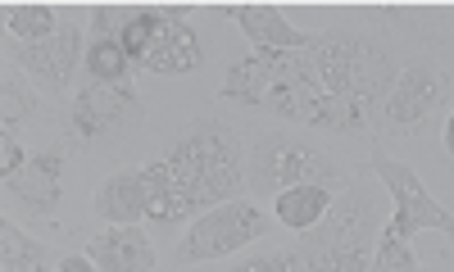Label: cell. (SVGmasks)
Returning <instances> with one entry per match:
<instances>
[{
	"instance_id": "8",
	"label": "cell",
	"mask_w": 454,
	"mask_h": 272,
	"mask_svg": "<svg viewBox=\"0 0 454 272\" xmlns=\"http://www.w3.org/2000/svg\"><path fill=\"white\" fill-rule=\"evenodd\" d=\"M87 32L78 23H59L55 36H46V42H32V46H19L14 42V59L23 73L36 77V87H42L46 96H64L73 87V73L82 68L87 59Z\"/></svg>"
},
{
	"instance_id": "11",
	"label": "cell",
	"mask_w": 454,
	"mask_h": 272,
	"mask_svg": "<svg viewBox=\"0 0 454 272\" xmlns=\"http://www.w3.org/2000/svg\"><path fill=\"white\" fill-rule=\"evenodd\" d=\"M87 259L100 272H155V245L141 227H109L87 241Z\"/></svg>"
},
{
	"instance_id": "2",
	"label": "cell",
	"mask_w": 454,
	"mask_h": 272,
	"mask_svg": "<svg viewBox=\"0 0 454 272\" xmlns=\"http://www.w3.org/2000/svg\"><path fill=\"white\" fill-rule=\"evenodd\" d=\"M145 222L155 227H182L196 222L200 214L241 200L246 190V145L232 123L205 119L186 123L173 145L164 150V159L145 164Z\"/></svg>"
},
{
	"instance_id": "5",
	"label": "cell",
	"mask_w": 454,
	"mask_h": 272,
	"mask_svg": "<svg viewBox=\"0 0 454 272\" xmlns=\"http://www.w3.org/2000/svg\"><path fill=\"white\" fill-rule=\"evenodd\" d=\"M372 177L382 182V190H387V200H391V222H387V231H395V237H404V241H413L419 231H445V237H454V214H445L441 209V200L427 190V182L413 173L409 164H400V159H391V154H382V150H372Z\"/></svg>"
},
{
	"instance_id": "4",
	"label": "cell",
	"mask_w": 454,
	"mask_h": 272,
	"mask_svg": "<svg viewBox=\"0 0 454 272\" xmlns=\"http://www.w3.org/2000/svg\"><path fill=\"white\" fill-rule=\"evenodd\" d=\"M269 214H263L254 200H227L209 214H200L186 237L177 241V263H209V259H227L246 250L250 241L269 237Z\"/></svg>"
},
{
	"instance_id": "20",
	"label": "cell",
	"mask_w": 454,
	"mask_h": 272,
	"mask_svg": "<svg viewBox=\"0 0 454 272\" xmlns=\"http://www.w3.org/2000/svg\"><path fill=\"white\" fill-rule=\"evenodd\" d=\"M160 10H132V19H128V27H123V51H128V59H132V68L145 59V51H150V42H155V27H160Z\"/></svg>"
},
{
	"instance_id": "16",
	"label": "cell",
	"mask_w": 454,
	"mask_h": 272,
	"mask_svg": "<svg viewBox=\"0 0 454 272\" xmlns=\"http://www.w3.org/2000/svg\"><path fill=\"white\" fill-rule=\"evenodd\" d=\"M0 14H5V27H10V36H14L19 46L46 42V36H55V32H59V23H55V10H51V5H5Z\"/></svg>"
},
{
	"instance_id": "19",
	"label": "cell",
	"mask_w": 454,
	"mask_h": 272,
	"mask_svg": "<svg viewBox=\"0 0 454 272\" xmlns=\"http://www.w3.org/2000/svg\"><path fill=\"white\" fill-rule=\"evenodd\" d=\"M368 272H419V254H413V245H409L404 237H395V231L382 227Z\"/></svg>"
},
{
	"instance_id": "3",
	"label": "cell",
	"mask_w": 454,
	"mask_h": 272,
	"mask_svg": "<svg viewBox=\"0 0 454 272\" xmlns=\"http://www.w3.org/2000/svg\"><path fill=\"white\" fill-rule=\"evenodd\" d=\"M332 186V190H346L350 177L340 168L332 154H323L314 141L295 136V132H282V128H263L250 150H246V190L254 200L263 196H282L291 186Z\"/></svg>"
},
{
	"instance_id": "7",
	"label": "cell",
	"mask_w": 454,
	"mask_h": 272,
	"mask_svg": "<svg viewBox=\"0 0 454 272\" xmlns=\"http://www.w3.org/2000/svg\"><path fill=\"white\" fill-rule=\"evenodd\" d=\"M141 119H145V105L132 87V77L128 82H91V77H82V87L68 100V136L73 141H96V136H109Z\"/></svg>"
},
{
	"instance_id": "17",
	"label": "cell",
	"mask_w": 454,
	"mask_h": 272,
	"mask_svg": "<svg viewBox=\"0 0 454 272\" xmlns=\"http://www.w3.org/2000/svg\"><path fill=\"white\" fill-rule=\"evenodd\" d=\"M82 77H91V82H128L132 59H128L123 42H91L87 59H82Z\"/></svg>"
},
{
	"instance_id": "25",
	"label": "cell",
	"mask_w": 454,
	"mask_h": 272,
	"mask_svg": "<svg viewBox=\"0 0 454 272\" xmlns=\"http://www.w3.org/2000/svg\"><path fill=\"white\" fill-rule=\"evenodd\" d=\"M441 141H445V154L454 159V109H450V119H445V132H441Z\"/></svg>"
},
{
	"instance_id": "13",
	"label": "cell",
	"mask_w": 454,
	"mask_h": 272,
	"mask_svg": "<svg viewBox=\"0 0 454 272\" xmlns=\"http://www.w3.org/2000/svg\"><path fill=\"white\" fill-rule=\"evenodd\" d=\"M91 209H96L109 227H141V218H145V177H141V168H128V173L105 177Z\"/></svg>"
},
{
	"instance_id": "23",
	"label": "cell",
	"mask_w": 454,
	"mask_h": 272,
	"mask_svg": "<svg viewBox=\"0 0 454 272\" xmlns=\"http://www.w3.org/2000/svg\"><path fill=\"white\" fill-rule=\"evenodd\" d=\"M232 272H291V259H286V250H263V254L237 259Z\"/></svg>"
},
{
	"instance_id": "15",
	"label": "cell",
	"mask_w": 454,
	"mask_h": 272,
	"mask_svg": "<svg viewBox=\"0 0 454 272\" xmlns=\"http://www.w3.org/2000/svg\"><path fill=\"white\" fill-rule=\"evenodd\" d=\"M0 263H5V272H55L51 250L32 241L14 218H0Z\"/></svg>"
},
{
	"instance_id": "18",
	"label": "cell",
	"mask_w": 454,
	"mask_h": 272,
	"mask_svg": "<svg viewBox=\"0 0 454 272\" xmlns=\"http://www.w3.org/2000/svg\"><path fill=\"white\" fill-rule=\"evenodd\" d=\"M32 113H36L32 87L19 77V68H5V77H0V123H5V132H14L19 123H27Z\"/></svg>"
},
{
	"instance_id": "1",
	"label": "cell",
	"mask_w": 454,
	"mask_h": 272,
	"mask_svg": "<svg viewBox=\"0 0 454 272\" xmlns=\"http://www.w3.org/2000/svg\"><path fill=\"white\" fill-rule=\"evenodd\" d=\"M400 64L391 42L359 27L318 32L305 51H282L259 113L327 132H377L387 91Z\"/></svg>"
},
{
	"instance_id": "24",
	"label": "cell",
	"mask_w": 454,
	"mask_h": 272,
	"mask_svg": "<svg viewBox=\"0 0 454 272\" xmlns=\"http://www.w3.org/2000/svg\"><path fill=\"white\" fill-rule=\"evenodd\" d=\"M59 272H100V268H96L87 254H64V259H59Z\"/></svg>"
},
{
	"instance_id": "10",
	"label": "cell",
	"mask_w": 454,
	"mask_h": 272,
	"mask_svg": "<svg viewBox=\"0 0 454 272\" xmlns=\"http://www.w3.org/2000/svg\"><path fill=\"white\" fill-rule=\"evenodd\" d=\"M59 173H64V154L42 150V154H32V164L19 177L0 182V186H5V200H19L27 214H55V205L64 200Z\"/></svg>"
},
{
	"instance_id": "14",
	"label": "cell",
	"mask_w": 454,
	"mask_h": 272,
	"mask_svg": "<svg viewBox=\"0 0 454 272\" xmlns=\"http://www.w3.org/2000/svg\"><path fill=\"white\" fill-rule=\"evenodd\" d=\"M332 200H336L332 186H318V182L291 186V190H282V196H273V218H278L286 231H300V237H305V231H314V227L327 218Z\"/></svg>"
},
{
	"instance_id": "22",
	"label": "cell",
	"mask_w": 454,
	"mask_h": 272,
	"mask_svg": "<svg viewBox=\"0 0 454 272\" xmlns=\"http://www.w3.org/2000/svg\"><path fill=\"white\" fill-rule=\"evenodd\" d=\"M27 164H32V154L19 145V136H14V132H0V182L19 177Z\"/></svg>"
},
{
	"instance_id": "27",
	"label": "cell",
	"mask_w": 454,
	"mask_h": 272,
	"mask_svg": "<svg viewBox=\"0 0 454 272\" xmlns=\"http://www.w3.org/2000/svg\"><path fill=\"white\" fill-rule=\"evenodd\" d=\"M419 272H423V268H419Z\"/></svg>"
},
{
	"instance_id": "6",
	"label": "cell",
	"mask_w": 454,
	"mask_h": 272,
	"mask_svg": "<svg viewBox=\"0 0 454 272\" xmlns=\"http://www.w3.org/2000/svg\"><path fill=\"white\" fill-rule=\"evenodd\" d=\"M445 96H450V73L436 59H419L400 68L395 87L382 100V113H377V132H391V136L413 132L445 105Z\"/></svg>"
},
{
	"instance_id": "12",
	"label": "cell",
	"mask_w": 454,
	"mask_h": 272,
	"mask_svg": "<svg viewBox=\"0 0 454 272\" xmlns=\"http://www.w3.org/2000/svg\"><path fill=\"white\" fill-rule=\"evenodd\" d=\"M227 19H237V27L250 36L254 51H305L314 42L309 32L291 27L286 14L273 5H237V10H227Z\"/></svg>"
},
{
	"instance_id": "9",
	"label": "cell",
	"mask_w": 454,
	"mask_h": 272,
	"mask_svg": "<svg viewBox=\"0 0 454 272\" xmlns=\"http://www.w3.org/2000/svg\"><path fill=\"white\" fill-rule=\"evenodd\" d=\"M205 59V46H200V32L177 19V14H164L160 27H155V42H150L145 59L137 68L145 73H160V77H182V73H196Z\"/></svg>"
},
{
	"instance_id": "21",
	"label": "cell",
	"mask_w": 454,
	"mask_h": 272,
	"mask_svg": "<svg viewBox=\"0 0 454 272\" xmlns=\"http://www.w3.org/2000/svg\"><path fill=\"white\" fill-rule=\"evenodd\" d=\"M132 10H119V5H96L91 10V42H119L123 27H128Z\"/></svg>"
},
{
	"instance_id": "26",
	"label": "cell",
	"mask_w": 454,
	"mask_h": 272,
	"mask_svg": "<svg viewBox=\"0 0 454 272\" xmlns=\"http://www.w3.org/2000/svg\"><path fill=\"white\" fill-rule=\"evenodd\" d=\"M450 245H454V237H450Z\"/></svg>"
}]
</instances>
